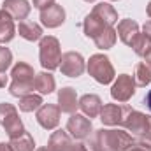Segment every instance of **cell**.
<instances>
[{
	"label": "cell",
	"instance_id": "cell-11",
	"mask_svg": "<svg viewBox=\"0 0 151 151\" xmlns=\"http://www.w3.org/2000/svg\"><path fill=\"white\" fill-rule=\"evenodd\" d=\"M60 107L55 104H42L37 109V121L46 130H55L60 123Z\"/></svg>",
	"mask_w": 151,
	"mask_h": 151
},
{
	"label": "cell",
	"instance_id": "cell-29",
	"mask_svg": "<svg viewBox=\"0 0 151 151\" xmlns=\"http://www.w3.org/2000/svg\"><path fill=\"white\" fill-rule=\"evenodd\" d=\"M135 144H139V146H142V148H146V150L151 151V128L146 132V134H142V135H137V139H135Z\"/></svg>",
	"mask_w": 151,
	"mask_h": 151
},
{
	"label": "cell",
	"instance_id": "cell-28",
	"mask_svg": "<svg viewBox=\"0 0 151 151\" xmlns=\"http://www.w3.org/2000/svg\"><path fill=\"white\" fill-rule=\"evenodd\" d=\"M12 63V53L9 47L0 46V72H5Z\"/></svg>",
	"mask_w": 151,
	"mask_h": 151
},
{
	"label": "cell",
	"instance_id": "cell-42",
	"mask_svg": "<svg viewBox=\"0 0 151 151\" xmlns=\"http://www.w3.org/2000/svg\"><path fill=\"white\" fill-rule=\"evenodd\" d=\"M111 2H116V0H111Z\"/></svg>",
	"mask_w": 151,
	"mask_h": 151
},
{
	"label": "cell",
	"instance_id": "cell-7",
	"mask_svg": "<svg viewBox=\"0 0 151 151\" xmlns=\"http://www.w3.org/2000/svg\"><path fill=\"white\" fill-rule=\"evenodd\" d=\"M135 93V81L128 74H119L111 88V97L118 102H128Z\"/></svg>",
	"mask_w": 151,
	"mask_h": 151
},
{
	"label": "cell",
	"instance_id": "cell-13",
	"mask_svg": "<svg viewBox=\"0 0 151 151\" xmlns=\"http://www.w3.org/2000/svg\"><path fill=\"white\" fill-rule=\"evenodd\" d=\"M58 107L62 113L74 114L76 109L79 107V100H77V93L74 88L65 86L58 91Z\"/></svg>",
	"mask_w": 151,
	"mask_h": 151
},
{
	"label": "cell",
	"instance_id": "cell-33",
	"mask_svg": "<svg viewBox=\"0 0 151 151\" xmlns=\"http://www.w3.org/2000/svg\"><path fill=\"white\" fill-rule=\"evenodd\" d=\"M69 151H84V146H83V142H72V146H70V150Z\"/></svg>",
	"mask_w": 151,
	"mask_h": 151
},
{
	"label": "cell",
	"instance_id": "cell-30",
	"mask_svg": "<svg viewBox=\"0 0 151 151\" xmlns=\"http://www.w3.org/2000/svg\"><path fill=\"white\" fill-rule=\"evenodd\" d=\"M83 146H84V151H102L95 135H93V137H86L84 142H83Z\"/></svg>",
	"mask_w": 151,
	"mask_h": 151
},
{
	"label": "cell",
	"instance_id": "cell-5",
	"mask_svg": "<svg viewBox=\"0 0 151 151\" xmlns=\"http://www.w3.org/2000/svg\"><path fill=\"white\" fill-rule=\"evenodd\" d=\"M0 125L4 127L9 139L18 137L19 134L25 132V127H23V121L19 119L18 109L12 104H7V102L0 104Z\"/></svg>",
	"mask_w": 151,
	"mask_h": 151
},
{
	"label": "cell",
	"instance_id": "cell-9",
	"mask_svg": "<svg viewBox=\"0 0 151 151\" xmlns=\"http://www.w3.org/2000/svg\"><path fill=\"white\" fill-rule=\"evenodd\" d=\"M67 132L74 137L76 141H84L93 132L91 119H88L83 114H70V118L67 121Z\"/></svg>",
	"mask_w": 151,
	"mask_h": 151
},
{
	"label": "cell",
	"instance_id": "cell-19",
	"mask_svg": "<svg viewBox=\"0 0 151 151\" xmlns=\"http://www.w3.org/2000/svg\"><path fill=\"white\" fill-rule=\"evenodd\" d=\"M72 146V139L67 132L63 130H56L51 134L49 137V142H47V148L51 151H69Z\"/></svg>",
	"mask_w": 151,
	"mask_h": 151
},
{
	"label": "cell",
	"instance_id": "cell-20",
	"mask_svg": "<svg viewBox=\"0 0 151 151\" xmlns=\"http://www.w3.org/2000/svg\"><path fill=\"white\" fill-rule=\"evenodd\" d=\"M18 34L25 39V40L34 42V40H40V39H42V28L39 27L37 23H34V21L23 19V21H19V25H18Z\"/></svg>",
	"mask_w": 151,
	"mask_h": 151
},
{
	"label": "cell",
	"instance_id": "cell-2",
	"mask_svg": "<svg viewBox=\"0 0 151 151\" xmlns=\"http://www.w3.org/2000/svg\"><path fill=\"white\" fill-rule=\"evenodd\" d=\"M99 146L102 151H125L128 146L135 144V139L123 130H106L100 128L95 132Z\"/></svg>",
	"mask_w": 151,
	"mask_h": 151
},
{
	"label": "cell",
	"instance_id": "cell-25",
	"mask_svg": "<svg viewBox=\"0 0 151 151\" xmlns=\"http://www.w3.org/2000/svg\"><path fill=\"white\" fill-rule=\"evenodd\" d=\"M42 104H44V102H42V97H40V95L28 93V95L19 97V109H21L23 113H32V111H37Z\"/></svg>",
	"mask_w": 151,
	"mask_h": 151
},
{
	"label": "cell",
	"instance_id": "cell-22",
	"mask_svg": "<svg viewBox=\"0 0 151 151\" xmlns=\"http://www.w3.org/2000/svg\"><path fill=\"white\" fill-rule=\"evenodd\" d=\"M83 28H84V34H86V37L90 39H95L99 34H102L106 28H107V25L106 23H102L97 16H93L91 12L84 18V23H83Z\"/></svg>",
	"mask_w": 151,
	"mask_h": 151
},
{
	"label": "cell",
	"instance_id": "cell-37",
	"mask_svg": "<svg viewBox=\"0 0 151 151\" xmlns=\"http://www.w3.org/2000/svg\"><path fill=\"white\" fill-rule=\"evenodd\" d=\"M144 60H146L144 63H146V65L150 67V70H151V51H150V53H148V55H146V56H144Z\"/></svg>",
	"mask_w": 151,
	"mask_h": 151
},
{
	"label": "cell",
	"instance_id": "cell-14",
	"mask_svg": "<svg viewBox=\"0 0 151 151\" xmlns=\"http://www.w3.org/2000/svg\"><path fill=\"white\" fill-rule=\"evenodd\" d=\"M116 34H118V37L121 39L123 44L132 46V42L135 40V37H137L141 32H139V25H137L134 19H121V21L118 23Z\"/></svg>",
	"mask_w": 151,
	"mask_h": 151
},
{
	"label": "cell",
	"instance_id": "cell-15",
	"mask_svg": "<svg viewBox=\"0 0 151 151\" xmlns=\"http://www.w3.org/2000/svg\"><path fill=\"white\" fill-rule=\"evenodd\" d=\"M79 107H81V111L84 113V116H90V119H91V118H97V116L100 114L104 104H102V100H100L99 95L88 93V95H83V97L79 99Z\"/></svg>",
	"mask_w": 151,
	"mask_h": 151
},
{
	"label": "cell",
	"instance_id": "cell-36",
	"mask_svg": "<svg viewBox=\"0 0 151 151\" xmlns=\"http://www.w3.org/2000/svg\"><path fill=\"white\" fill-rule=\"evenodd\" d=\"M0 151H12V148H11V144H4V142H0Z\"/></svg>",
	"mask_w": 151,
	"mask_h": 151
},
{
	"label": "cell",
	"instance_id": "cell-38",
	"mask_svg": "<svg viewBox=\"0 0 151 151\" xmlns=\"http://www.w3.org/2000/svg\"><path fill=\"white\" fill-rule=\"evenodd\" d=\"M146 104H148V107H150V111H151V90L148 91V95H146Z\"/></svg>",
	"mask_w": 151,
	"mask_h": 151
},
{
	"label": "cell",
	"instance_id": "cell-6",
	"mask_svg": "<svg viewBox=\"0 0 151 151\" xmlns=\"http://www.w3.org/2000/svg\"><path fill=\"white\" fill-rule=\"evenodd\" d=\"M121 127L127 128V132H130L132 135H142L151 128V116L132 109L130 113L125 116Z\"/></svg>",
	"mask_w": 151,
	"mask_h": 151
},
{
	"label": "cell",
	"instance_id": "cell-23",
	"mask_svg": "<svg viewBox=\"0 0 151 151\" xmlns=\"http://www.w3.org/2000/svg\"><path fill=\"white\" fill-rule=\"evenodd\" d=\"M9 144H11L12 151H34V148H35L34 137H32L27 130H25L23 134H19L18 137H12Z\"/></svg>",
	"mask_w": 151,
	"mask_h": 151
},
{
	"label": "cell",
	"instance_id": "cell-24",
	"mask_svg": "<svg viewBox=\"0 0 151 151\" xmlns=\"http://www.w3.org/2000/svg\"><path fill=\"white\" fill-rule=\"evenodd\" d=\"M116 37H118L116 30H114L113 27H107L102 34H99L97 37L93 39V42H95V46L99 49H111L116 44Z\"/></svg>",
	"mask_w": 151,
	"mask_h": 151
},
{
	"label": "cell",
	"instance_id": "cell-26",
	"mask_svg": "<svg viewBox=\"0 0 151 151\" xmlns=\"http://www.w3.org/2000/svg\"><path fill=\"white\" fill-rule=\"evenodd\" d=\"M132 49H134V53L135 55H139V56H146L148 53L151 51V39L146 35V34H139L135 40L132 42V46H130Z\"/></svg>",
	"mask_w": 151,
	"mask_h": 151
},
{
	"label": "cell",
	"instance_id": "cell-34",
	"mask_svg": "<svg viewBox=\"0 0 151 151\" xmlns=\"http://www.w3.org/2000/svg\"><path fill=\"white\" fill-rule=\"evenodd\" d=\"M5 84H7V76L5 72H0V88H5Z\"/></svg>",
	"mask_w": 151,
	"mask_h": 151
},
{
	"label": "cell",
	"instance_id": "cell-17",
	"mask_svg": "<svg viewBox=\"0 0 151 151\" xmlns=\"http://www.w3.org/2000/svg\"><path fill=\"white\" fill-rule=\"evenodd\" d=\"M16 35V27H14V18L0 9V44H7L11 42Z\"/></svg>",
	"mask_w": 151,
	"mask_h": 151
},
{
	"label": "cell",
	"instance_id": "cell-10",
	"mask_svg": "<svg viewBox=\"0 0 151 151\" xmlns=\"http://www.w3.org/2000/svg\"><path fill=\"white\" fill-rule=\"evenodd\" d=\"M132 111L130 106H119V104H106L100 111V121L109 127H118L123 123L125 116Z\"/></svg>",
	"mask_w": 151,
	"mask_h": 151
},
{
	"label": "cell",
	"instance_id": "cell-4",
	"mask_svg": "<svg viewBox=\"0 0 151 151\" xmlns=\"http://www.w3.org/2000/svg\"><path fill=\"white\" fill-rule=\"evenodd\" d=\"M86 70L100 84H109V83H113L114 77H116L113 63H111V60L106 55H93V56H90Z\"/></svg>",
	"mask_w": 151,
	"mask_h": 151
},
{
	"label": "cell",
	"instance_id": "cell-12",
	"mask_svg": "<svg viewBox=\"0 0 151 151\" xmlns=\"http://www.w3.org/2000/svg\"><path fill=\"white\" fill-rule=\"evenodd\" d=\"M65 21V9L58 4H53L40 11V23L46 28H58Z\"/></svg>",
	"mask_w": 151,
	"mask_h": 151
},
{
	"label": "cell",
	"instance_id": "cell-27",
	"mask_svg": "<svg viewBox=\"0 0 151 151\" xmlns=\"http://www.w3.org/2000/svg\"><path fill=\"white\" fill-rule=\"evenodd\" d=\"M132 77H134V81H135V86H148L151 83L150 67H148L144 62L137 63V65H135V74L132 76Z\"/></svg>",
	"mask_w": 151,
	"mask_h": 151
},
{
	"label": "cell",
	"instance_id": "cell-32",
	"mask_svg": "<svg viewBox=\"0 0 151 151\" xmlns=\"http://www.w3.org/2000/svg\"><path fill=\"white\" fill-rule=\"evenodd\" d=\"M125 151H150V150H146V148H142L139 144H132V146H128Z\"/></svg>",
	"mask_w": 151,
	"mask_h": 151
},
{
	"label": "cell",
	"instance_id": "cell-3",
	"mask_svg": "<svg viewBox=\"0 0 151 151\" xmlns=\"http://www.w3.org/2000/svg\"><path fill=\"white\" fill-rule=\"evenodd\" d=\"M39 58H40V65L47 70H55L60 67V60H62V49H60V42L58 39L53 35L40 39L39 44Z\"/></svg>",
	"mask_w": 151,
	"mask_h": 151
},
{
	"label": "cell",
	"instance_id": "cell-16",
	"mask_svg": "<svg viewBox=\"0 0 151 151\" xmlns=\"http://www.w3.org/2000/svg\"><path fill=\"white\" fill-rule=\"evenodd\" d=\"M2 9L4 11H7L14 19H19V21H23L28 14H30V4L27 2V0H5L4 4H2Z\"/></svg>",
	"mask_w": 151,
	"mask_h": 151
},
{
	"label": "cell",
	"instance_id": "cell-1",
	"mask_svg": "<svg viewBox=\"0 0 151 151\" xmlns=\"http://www.w3.org/2000/svg\"><path fill=\"white\" fill-rule=\"evenodd\" d=\"M11 77H12V83L9 86V93L12 97H23V95H28L32 93L34 90V79H35V72L34 69L25 63V62H18L12 70H11Z\"/></svg>",
	"mask_w": 151,
	"mask_h": 151
},
{
	"label": "cell",
	"instance_id": "cell-39",
	"mask_svg": "<svg viewBox=\"0 0 151 151\" xmlns=\"http://www.w3.org/2000/svg\"><path fill=\"white\" fill-rule=\"evenodd\" d=\"M146 12H148V16L151 18V2L148 4V7H146Z\"/></svg>",
	"mask_w": 151,
	"mask_h": 151
},
{
	"label": "cell",
	"instance_id": "cell-35",
	"mask_svg": "<svg viewBox=\"0 0 151 151\" xmlns=\"http://www.w3.org/2000/svg\"><path fill=\"white\" fill-rule=\"evenodd\" d=\"M142 30H144V34H146V35H148V37L151 39V21L144 23V28H142Z\"/></svg>",
	"mask_w": 151,
	"mask_h": 151
},
{
	"label": "cell",
	"instance_id": "cell-31",
	"mask_svg": "<svg viewBox=\"0 0 151 151\" xmlns=\"http://www.w3.org/2000/svg\"><path fill=\"white\" fill-rule=\"evenodd\" d=\"M53 4H55V0H34V7L39 9V11H42V9H46Z\"/></svg>",
	"mask_w": 151,
	"mask_h": 151
},
{
	"label": "cell",
	"instance_id": "cell-41",
	"mask_svg": "<svg viewBox=\"0 0 151 151\" xmlns=\"http://www.w3.org/2000/svg\"><path fill=\"white\" fill-rule=\"evenodd\" d=\"M84 2H95V0H84Z\"/></svg>",
	"mask_w": 151,
	"mask_h": 151
},
{
	"label": "cell",
	"instance_id": "cell-18",
	"mask_svg": "<svg viewBox=\"0 0 151 151\" xmlns=\"http://www.w3.org/2000/svg\"><path fill=\"white\" fill-rule=\"evenodd\" d=\"M91 14L97 16V18H99L102 23H106L107 27H114V25L118 23V12H116V9H114L113 5L107 4V2L97 4V5L93 7Z\"/></svg>",
	"mask_w": 151,
	"mask_h": 151
},
{
	"label": "cell",
	"instance_id": "cell-40",
	"mask_svg": "<svg viewBox=\"0 0 151 151\" xmlns=\"http://www.w3.org/2000/svg\"><path fill=\"white\" fill-rule=\"evenodd\" d=\"M37 151H51V150H49V148H39Z\"/></svg>",
	"mask_w": 151,
	"mask_h": 151
},
{
	"label": "cell",
	"instance_id": "cell-21",
	"mask_svg": "<svg viewBox=\"0 0 151 151\" xmlns=\"http://www.w3.org/2000/svg\"><path fill=\"white\" fill-rule=\"evenodd\" d=\"M55 86H56V83H55L53 74H49V72H39V74H35L34 88L37 90L40 95H49V93H53V91H55Z\"/></svg>",
	"mask_w": 151,
	"mask_h": 151
},
{
	"label": "cell",
	"instance_id": "cell-8",
	"mask_svg": "<svg viewBox=\"0 0 151 151\" xmlns=\"http://www.w3.org/2000/svg\"><path fill=\"white\" fill-rule=\"evenodd\" d=\"M63 76H69V77H79V76L84 72V58L76 53V51H67L62 55V60H60V67Z\"/></svg>",
	"mask_w": 151,
	"mask_h": 151
}]
</instances>
